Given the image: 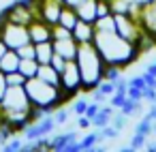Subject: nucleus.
<instances>
[{"label": "nucleus", "instance_id": "obj_1", "mask_svg": "<svg viewBox=\"0 0 156 152\" xmlns=\"http://www.w3.org/2000/svg\"><path fill=\"white\" fill-rule=\"evenodd\" d=\"M92 43L96 45V49L103 56V60H105L107 67L128 69L143 54L139 49V45H135L128 39H124L122 34H118V30H96Z\"/></svg>", "mask_w": 156, "mask_h": 152}, {"label": "nucleus", "instance_id": "obj_2", "mask_svg": "<svg viewBox=\"0 0 156 152\" xmlns=\"http://www.w3.org/2000/svg\"><path fill=\"white\" fill-rule=\"evenodd\" d=\"M75 62L79 67V73H81V84H83V94H90L94 88H98V84L105 79V60L103 56L98 54L96 45L90 41V43H79V49H77V56H75Z\"/></svg>", "mask_w": 156, "mask_h": 152}, {"label": "nucleus", "instance_id": "obj_3", "mask_svg": "<svg viewBox=\"0 0 156 152\" xmlns=\"http://www.w3.org/2000/svg\"><path fill=\"white\" fill-rule=\"evenodd\" d=\"M26 92H28V99L32 103V107H39L47 114H54L58 107L71 103V99L62 92L60 86H54V84H47L45 79L41 77H30L26 81Z\"/></svg>", "mask_w": 156, "mask_h": 152}, {"label": "nucleus", "instance_id": "obj_4", "mask_svg": "<svg viewBox=\"0 0 156 152\" xmlns=\"http://www.w3.org/2000/svg\"><path fill=\"white\" fill-rule=\"evenodd\" d=\"M124 11L133 13L139 20L145 37L156 41V0H130Z\"/></svg>", "mask_w": 156, "mask_h": 152}, {"label": "nucleus", "instance_id": "obj_5", "mask_svg": "<svg viewBox=\"0 0 156 152\" xmlns=\"http://www.w3.org/2000/svg\"><path fill=\"white\" fill-rule=\"evenodd\" d=\"M113 20H115V30H118V34H122L124 39H128V41L135 43V45L141 43V39L145 37V32H143L139 20H137L133 13H128V11H113Z\"/></svg>", "mask_w": 156, "mask_h": 152}, {"label": "nucleus", "instance_id": "obj_6", "mask_svg": "<svg viewBox=\"0 0 156 152\" xmlns=\"http://www.w3.org/2000/svg\"><path fill=\"white\" fill-rule=\"evenodd\" d=\"M0 37L5 39L7 47L9 49H20L22 45L26 43H32L30 41V32H28V26L26 24H20V22H11V20H2L0 24Z\"/></svg>", "mask_w": 156, "mask_h": 152}, {"label": "nucleus", "instance_id": "obj_7", "mask_svg": "<svg viewBox=\"0 0 156 152\" xmlns=\"http://www.w3.org/2000/svg\"><path fill=\"white\" fill-rule=\"evenodd\" d=\"M32 103L28 99V92L24 86H9L2 103H0V114H22V111H30Z\"/></svg>", "mask_w": 156, "mask_h": 152}, {"label": "nucleus", "instance_id": "obj_8", "mask_svg": "<svg viewBox=\"0 0 156 152\" xmlns=\"http://www.w3.org/2000/svg\"><path fill=\"white\" fill-rule=\"evenodd\" d=\"M60 88L69 99H75L83 94V84H81V73L75 60H69L66 67L60 71Z\"/></svg>", "mask_w": 156, "mask_h": 152}, {"label": "nucleus", "instance_id": "obj_9", "mask_svg": "<svg viewBox=\"0 0 156 152\" xmlns=\"http://www.w3.org/2000/svg\"><path fill=\"white\" fill-rule=\"evenodd\" d=\"M2 13H5L7 20L20 22V24H26V26L37 17V11H34L32 0H17V2L9 5L7 9H2Z\"/></svg>", "mask_w": 156, "mask_h": 152}, {"label": "nucleus", "instance_id": "obj_10", "mask_svg": "<svg viewBox=\"0 0 156 152\" xmlns=\"http://www.w3.org/2000/svg\"><path fill=\"white\" fill-rule=\"evenodd\" d=\"M56 126H58V124H56L54 116H51V114H45L43 118H39V120L30 122V124L24 128V139H30V141H34V139H39V137H45V135H49V133H51Z\"/></svg>", "mask_w": 156, "mask_h": 152}, {"label": "nucleus", "instance_id": "obj_11", "mask_svg": "<svg viewBox=\"0 0 156 152\" xmlns=\"http://www.w3.org/2000/svg\"><path fill=\"white\" fill-rule=\"evenodd\" d=\"M28 32H30V41L32 43H43V41H51V24H47L41 17H34L28 24Z\"/></svg>", "mask_w": 156, "mask_h": 152}, {"label": "nucleus", "instance_id": "obj_12", "mask_svg": "<svg viewBox=\"0 0 156 152\" xmlns=\"http://www.w3.org/2000/svg\"><path fill=\"white\" fill-rule=\"evenodd\" d=\"M51 43H54L56 54H60L66 60H75L77 49H79V43L75 41V37H69V39H51Z\"/></svg>", "mask_w": 156, "mask_h": 152}, {"label": "nucleus", "instance_id": "obj_13", "mask_svg": "<svg viewBox=\"0 0 156 152\" xmlns=\"http://www.w3.org/2000/svg\"><path fill=\"white\" fill-rule=\"evenodd\" d=\"M77 139H79V133L77 131H66V133L49 135V150H66Z\"/></svg>", "mask_w": 156, "mask_h": 152}, {"label": "nucleus", "instance_id": "obj_14", "mask_svg": "<svg viewBox=\"0 0 156 152\" xmlns=\"http://www.w3.org/2000/svg\"><path fill=\"white\" fill-rule=\"evenodd\" d=\"M94 34H96L94 24L83 22V20H79L75 24V28H73V37H75L77 43H90V41H94Z\"/></svg>", "mask_w": 156, "mask_h": 152}, {"label": "nucleus", "instance_id": "obj_15", "mask_svg": "<svg viewBox=\"0 0 156 152\" xmlns=\"http://www.w3.org/2000/svg\"><path fill=\"white\" fill-rule=\"evenodd\" d=\"M96 2L98 0H83L81 5H77L75 7V11H77V17L79 20H83V22H90V24H94L96 22Z\"/></svg>", "mask_w": 156, "mask_h": 152}, {"label": "nucleus", "instance_id": "obj_16", "mask_svg": "<svg viewBox=\"0 0 156 152\" xmlns=\"http://www.w3.org/2000/svg\"><path fill=\"white\" fill-rule=\"evenodd\" d=\"M20 62H22L20 54H17L15 49H9L2 58H0V71H2V73H13V71H20Z\"/></svg>", "mask_w": 156, "mask_h": 152}, {"label": "nucleus", "instance_id": "obj_17", "mask_svg": "<svg viewBox=\"0 0 156 152\" xmlns=\"http://www.w3.org/2000/svg\"><path fill=\"white\" fill-rule=\"evenodd\" d=\"M34 47H37V60H39V64H51V58L56 54L54 43L51 41H43V43H34Z\"/></svg>", "mask_w": 156, "mask_h": 152}, {"label": "nucleus", "instance_id": "obj_18", "mask_svg": "<svg viewBox=\"0 0 156 152\" xmlns=\"http://www.w3.org/2000/svg\"><path fill=\"white\" fill-rule=\"evenodd\" d=\"M77 22H79V17H77V11H75V7H66V5H64V7H62V11H60L58 24H62L64 28L73 30Z\"/></svg>", "mask_w": 156, "mask_h": 152}, {"label": "nucleus", "instance_id": "obj_19", "mask_svg": "<svg viewBox=\"0 0 156 152\" xmlns=\"http://www.w3.org/2000/svg\"><path fill=\"white\" fill-rule=\"evenodd\" d=\"M41 79H45L47 84H54V86H60V71L54 67V64H41L39 67V75Z\"/></svg>", "mask_w": 156, "mask_h": 152}, {"label": "nucleus", "instance_id": "obj_20", "mask_svg": "<svg viewBox=\"0 0 156 152\" xmlns=\"http://www.w3.org/2000/svg\"><path fill=\"white\" fill-rule=\"evenodd\" d=\"M39 60H34V58H22V62H20V73L22 75H26V79H30V77H37L39 75Z\"/></svg>", "mask_w": 156, "mask_h": 152}, {"label": "nucleus", "instance_id": "obj_21", "mask_svg": "<svg viewBox=\"0 0 156 152\" xmlns=\"http://www.w3.org/2000/svg\"><path fill=\"white\" fill-rule=\"evenodd\" d=\"M105 139L101 137V133H83V137H79V146L81 150H96L98 143H103Z\"/></svg>", "mask_w": 156, "mask_h": 152}, {"label": "nucleus", "instance_id": "obj_22", "mask_svg": "<svg viewBox=\"0 0 156 152\" xmlns=\"http://www.w3.org/2000/svg\"><path fill=\"white\" fill-rule=\"evenodd\" d=\"M120 111H122V114H126L128 118H130V116H141V114H143V105H141V101L126 99V103L120 107Z\"/></svg>", "mask_w": 156, "mask_h": 152}, {"label": "nucleus", "instance_id": "obj_23", "mask_svg": "<svg viewBox=\"0 0 156 152\" xmlns=\"http://www.w3.org/2000/svg\"><path fill=\"white\" fill-rule=\"evenodd\" d=\"M88 105H90V99H83L81 94L75 96V99H71V111H73V116H83L86 109H88Z\"/></svg>", "mask_w": 156, "mask_h": 152}, {"label": "nucleus", "instance_id": "obj_24", "mask_svg": "<svg viewBox=\"0 0 156 152\" xmlns=\"http://www.w3.org/2000/svg\"><path fill=\"white\" fill-rule=\"evenodd\" d=\"M152 124H154V120H152V116H147V114H143L141 116V120L137 122V126H135V131L137 133H143V135H152Z\"/></svg>", "mask_w": 156, "mask_h": 152}, {"label": "nucleus", "instance_id": "obj_25", "mask_svg": "<svg viewBox=\"0 0 156 152\" xmlns=\"http://www.w3.org/2000/svg\"><path fill=\"white\" fill-rule=\"evenodd\" d=\"M24 137H17V133L15 135H11L9 139H7V143L2 146V150L5 152H17V150H22V146H24Z\"/></svg>", "mask_w": 156, "mask_h": 152}, {"label": "nucleus", "instance_id": "obj_26", "mask_svg": "<svg viewBox=\"0 0 156 152\" xmlns=\"http://www.w3.org/2000/svg\"><path fill=\"white\" fill-rule=\"evenodd\" d=\"M94 28H96V30H115L113 13H111V15H105V17H98V20L94 22Z\"/></svg>", "mask_w": 156, "mask_h": 152}, {"label": "nucleus", "instance_id": "obj_27", "mask_svg": "<svg viewBox=\"0 0 156 152\" xmlns=\"http://www.w3.org/2000/svg\"><path fill=\"white\" fill-rule=\"evenodd\" d=\"M145 143H147V135H143V133H137V131H135V135L128 139V146H130V150H145Z\"/></svg>", "mask_w": 156, "mask_h": 152}, {"label": "nucleus", "instance_id": "obj_28", "mask_svg": "<svg viewBox=\"0 0 156 152\" xmlns=\"http://www.w3.org/2000/svg\"><path fill=\"white\" fill-rule=\"evenodd\" d=\"M71 107H66V105H62V107H58L51 116H54V120H56V124L60 126V124H64V122H69V118H71Z\"/></svg>", "mask_w": 156, "mask_h": 152}, {"label": "nucleus", "instance_id": "obj_29", "mask_svg": "<svg viewBox=\"0 0 156 152\" xmlns=\"http://www.w3.org/2000/svg\"><path fill=\"white\" fill-rule=\"evenodd\" d=\"M111 124H113L118 131H124V128H126V124H128V116H126V114H122L120 109H115V114L111 116Z\"/></svg>", "mask_w": 156, "mask_h": 152}, {"label": "nucleus", "instance_id": "obj_30", "mask_svg": "<svg viewBox=\"0 0 156 152\" xmlns=\"http://www.w3.org/2000/svg\"><path fill=\"white\" fill-rule=\"evenodd\" d=\"M69 37H73V30L64 28L62 24H54L51 26V39H69Z\"/></svg>", "mask_w": 156, "mask_h": 152}, {"label": "nucleus", "instance_id": "obj_31", "mask_svg": "<svg viewBox=\"0 0 156 152\" xmlns=\"http://www.w3.org/2000/svg\"><path fill=\"white\" fill-rule=\"evenodd\" d=\"M7 81H9V86H26L28 79L20 71H13V73H7Z\"/></svg>", "mask_w": 156, "mask_h": 152}, {"label": "nucleus", "instance_id": "obj_32", "mask_svg": "<svg viewBox=\"0 0 156 152\" xmlns=\"http://www.w3.org/2000/svg\"><path fill=\"white\" fill-rule=\"evenodd\" d=\"M98 133H101V137H103V139H118L122 131H118V128H115L113 124H107V126L98 128Z\"/></svg>", "mask_w": 156, "mask_h": 152}, {"label": "nucleus", "instance_id": "obj_33", "mask_svg": "<svg viewBox=\"0 0 156 152\" xmlns=\"http://www.w3.org/2000/svg\"><path fill=\"white\" fill-rule=\"evenodd\" d=\"M17 54H20V58H34V60H37V47H34V43L22 45V47L17 49Z\"/></svg>", "mask_w": 156, "mask_h": 152}, {"label": "nucleus", "instance_id": "obj_34", "mask_svg": "<svg viewBox=\"0 0 156 152\" xmlns=\"http://www.w3.org/2000/svg\"><path fill=\"white\" fill-rule=\"evenodd\" d=\"M96 90H98L101 94H105V96L109 99V96H111V94L115 92V81H109V79H103V81L98 84V88H96Z\"/></svg>", "mask_w": 156, "mask_h": 152}, {"label": "nucleus", "instance_id": "obj_35", "mask_svg": "<svg viewBox=\"0 0 156 152\" xmlns=\"http://www.w3.org/2000/svg\"><path fill=\"white\" fill-rule=\"evenodd\" d=\"M126 99H128V94H126V92H113V94L109 96V103H111L115 109H120V107L126 103Z\"/></svg>", "mask_w": 156, "mask_h": 152}, {"label": "nucleus", "instance_id": "obj_36", "mask_svg": "<svg viewBox=\"0 0 156 152\" xmlns=\"http://www.w3.org/2000/svg\"><path fill=\"white\" fill-rule=\"evenodd\" d=\"M122 71H124V69H120V67H107V69H105V79L115 81V79L122 77Z\"/></svg>", "mask_w": 156, "mask_h": 152}, {"label": "nucleus", "instance_id": "obj_37", "mask_svg": "<svg viewBox=\"0 0 156 152\" xmlns=\"http://www.w3.org/2000/svg\"><path fill=\"white\" fill-rule=\"evenodd\" d=\"M126 94H128V99H133V101H143V90H141V88H135V86H128V90H126Z\"/></svg>", "mask_w": 156, "mask_h": 152}, {"label": "nucleus", "instance_id": "obj_38", "mask_svg": "<svg viewBox=\"0 0 156 152\" xmlns=\"http://www.w3.org/2000/svg\"><path fill=\"white\" fill-rule=\"evenodd\" d=\"M7 90H9L7 73H2V71H0V103H2V99H5V94H7Z\"/></svg>", "mask_w": 156, "mask_h": 152}, {"label": "nucleus", "instance_id": "obj_39", "mask_svg": "<svg viewBox=\"0 0 156 152\" xmlns=\"http://www.w3.org/2000/svg\"><path fill=\"white\" fill-rule=\"evenodd\" d=\"M143 101H147L150 105L156 101V88H152V86H145L143 88Z\"/></svg>", "mask_w": 156, "mask_h": 152}, {"label": "nucleus", "instance_id": "obj_40", "mask_svg": "<svg viewBox=\"0 0 156 152\" xmlns=\"http://www.w3.org/2000/svg\"><path fill=\"white\" fill-rule=\"evenodd\" d=\"M98 109H101V103H96V101H90V105H88V109H86V114L83 116H88L90 120L98 114Z\"/></svg>", "mask_w": 156, "mask_h": 152}, {"label": "nucleus", "instance_id": "obj_41", "mask_svg": "<svg viewBox=\"0 0 156 152\" xmlns=\"http://www.w3.org/2000/svg\"><path fill=\"white\" fill-rule=\"evenodd\" d=\"M66 62H69V60H66V58H62L60 54H54V58H51V64H54L58 71H62V69L66 67Z\"/></svg>", "mask_w": 156, "mask_h": 152}, {"label": "nucleus", "instance_id": "obj_42", "mask_svg": "<svg viewBox=\"0 0 156 152\" xmlns=\"http://www.w3.org/2000/svg\"><path fill=\"white\" fill-rule=\"evenodd\" d=\"M128 86H135V88H145L147 84H145V79H143V75H135V77H130L128 79Z\"/></svg>", "mask_w": 156, "mask_h": 152}, {"label": "nucleus", "instance_id": "obj_43", "mask_svg": "<svg viewBox=\"0 0 156 152\" xmlns=\"http://www.w3.org/2000/svg\"><path fill=\"white\" fill-rule=\"evenodd\" d=\"M90 126H92V120H90L88 116H77V128L86 131V128H90Z\"/></svg>", "mask_w": 156, "mask_h": 152}, {"label": "nucleus", "instance_id": "obj_44", "mask_svg": "<svg viewBox=\"0 0 156 152\" xmlns=\"http://www.w3.org/2000/svg\"><path fill=\"white\" fill-rule=\"evenodd\" d=\"M81 2H83V0H62V5H66V7H77Z\"/></svg>", "mask_w": 156, "mask_h": 152}, {"label": "nucleus", "instance_id": "obj_45", "mask_svg": "<svg viewBox=\"0 0 156 152\" xmlns=\"http://www.w3.org/2000/svg\"><path fill=\"white\" fill-rule=\"evenodd\" d=\"M145 71H147L150 75H154V77H156V62H154V64H150V67H147Z\"/></svg>", "mask_w": 156, "mask_h": 152}, {"label": "nucleus", "instance_id": "obj_46", "mask_svg": "<svg viewBox=\"0 0 156 152\" xmlns=\"http://www.w3.org/2000/svg\"><path fill=\"white\" fill-rule=\"evenodd\" d=\"M152 137H156V120H154V124H152Z\"/></svg>", "mask_w": 156, "mask_h": 152}, {"label": "nucleus", "instance_id": "obj_47", "mask_svg": "<svg viewBox=\"0 0 156 152\" xmlns=\"http://www.w3.org/2000/svg\"><path fill=\"white\" fill-rule=\"evenodd\" d=\"M107 2H111V5H113V2H115V0H107Z\"/></svg>", "mask_w": 156, "mask_h": 152}]
</instances>
